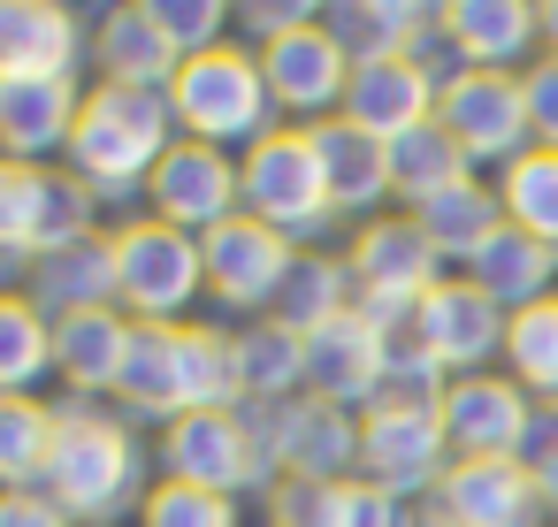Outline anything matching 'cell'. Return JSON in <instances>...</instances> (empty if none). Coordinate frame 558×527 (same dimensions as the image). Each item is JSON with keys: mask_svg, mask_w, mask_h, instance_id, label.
<instances>
[{"mask_svg": "<svg viewBox=\"0 0 558 527\" xmlns=\"http://www.w3.org/2000/svg\"><path fill=\"white\" fill-rule=\"evenodd\" d=\"M520 466H527V474H550V466H558V405H535V428H527Z\"/></svg>", "mask_w": 558, "mask_h": 527, "instance_id": "f6af8a7d", "label": "cell"}, {"mask_svg": "<svg viewBox=\"0 0 558 527\" xmlns=\"http://www.w3.org/2000/svg\"><path fill=\"white\" fill-rule=\"evenodd\" d=\"M146 215L184 230V237H207L222 230L230 215H245V184H238V154L222 146H199V138H177L169 161L154 169L146 184Z\"/></svg>", "mask_w": 558, "mask_h": 527, "instance_id": "30bf717a", "label": "cell"}, {"mask_svg": "<svg viewBox=\"0 0 558 527\" xmlns=\"http://www.w3.org/2000/svg\"><path fill=\"white\" fill-rule=\"evenodd\" d=\"M169 108H177L184 138L222 146V154H253L276 131V100H268L260 54L245 39H222L215 54H192L177 70V85H169Z\"/></svg>", "mask_w": 558, "mask_h": 527, "instance_id": "277c9868", "label": "cell"}, {"mask_svg": "<svg viewBox=\"0 0 558 527\" xmlns=\"http://www.w3.org/2000/svg\"><path fill=\"white\" fill-rule=\"evenodd\" d=\"M283 474L291 481H360V413L291 397L283 405Z\"/></svg>", "mask_w": 558, "mask_h": 527, "instance_id": "484cf974", "label": "cell"}, {"mask_svg": "<svg viewBox=\"0 0 558 527\" xmlns=\"http://www.w3.org/2000/svg\"><path fill=\"white\" fill-rule=\"evenodd\" d=\"M444 24V9L428 0H344V9H322V32L344 47V62H390V54H413L428 32Z\"/></svg>", "mask_w": 558, "mask_h": 527, "instance_id": "4316f807", "label": "cell"}, {"mask_svg": "<svg viewBox=\"0 0 558 527\" xmlns=\"http://www.w3.org/2000/svg\"><path fill=\"white\" fill-rule=\"evenodd\" d=\"M444 390H451V375H444L413 336H398V344H390V367H383V397H375V405H421V413H436V405H444Z\"/></svg>", "mask_w": 558, "mask_h": 527, "instance_id": "f35d334b", "label": "cell"}, {"mask_svg": "<svg viewBox=\"0 0 558 527\" xmlns=\"http://www.w3.org/2000/svg\"><path fill=\"white\" fill-rule=\"evenodd\" d=\"M306 138H314V154H322V176H329V207H337V222H375L383 199H390V146H383L375 131L344 123V115L314 123Z\"/></svg>", "mask_w": 558, "mask_h": 527, "instance_id": "cb8c5ba5", "label": "cell"}, {"mask_svg": "<svg viewBox=\"0 0 558 527\" xmlns=\"http://www.w3.org/2000/svg\"><path fill=\"white\" fill-rule=\"evenodd\" d=\"M93 32L62 0H0V77H77Z\"/></svg>", "mask_w": 558, "mask_h": 527, "instance_id": "d6986e66", "label": "cell"}, {"mask_svg": "<svg viewBox=\"0 0 558 527\" xmlns=\"http://www.w3.org/2000/svg\"><path fill=\"white\" fill-rule=\"evenodd\" d=\"M520 93H527V131H535V146L558 154V54L527 62V70H520Z\"/></svg>", "mask_w": 558, "mask_h": 527, "instance_id": "b9f144b4", "label": "cell"}, {"mask_svg": "<svg viewBox=\"0 0 558 527\" xmlns=\"http://www.w3.org/2000/svg\"><path fill=\"white\" fill-rule=\"evenodd\" d=\"M238 397H260V405L306 397V336H291L283 321H245L238 329Z\"/></svg>", "mask_w": 558, "mask_h": 527, "instance_id": "1f68e13d", "label": "cell"}, {"mask_svg": "<svg viewBox=\"0 0 558 527\" xmlns=\"http://www.w3.org/2000/svg\"><path fill=\"white\" fill-rule=\"evenodd\" d=\"M444 436H451V458H520L527 451V428H535V397L489 367V375H459L436 405Z\"/></svg>", "mask_w": 558, "mask_h": 527, "instance_id": "5bb4252c", "label": "cell"}, {"mask_svg": "<svg viewBox=\"0 0 558 527\" xmlns=\"http://www.w3.org/2000/svg\"><path fill=\"white\" fill-rule=\"evenodd\" d=\"M497 199H505V222L543 237L558 253V154L550 146H527L505 176H497Z\"/></svg>", "mask_w": 558, "mask_h": 527, "instance_id": "836d02e7", "label": "cell"}, {"mask_svg": "<svg viewBox=\"0 0 558 527\" xmlns=\"http://www.w3.org/2000/svg\"><path fill=\"white\" fill-rule=\"evenodd\" d=\"M146 443L123 420V405L100 397H54V451L39 474V497L70 512V527H116L146 504Z\"/></svg>", "mask_w": 558, "mask_h": 527, "instance_id": "6da1fadb", "label": "cell"}, {"mask_svg": "<svg viewBox=\"0 0 558 527\" xmlns=\"http://www.w3.org/2000/svg\"><path fill=\"white\" fill-rule=\"evenodd\" d=\"M24 298L47 314V321H77V314H108L116 306V237H77V245H54L24 268Z\"/></svg>", "mask_w": 558, "mask_h": 527, "instance_id": "44dd1931", "label": "cell"}, {"mask_svg": "<svg viewBox=\"0 0 558 527\" xmlns=\"http://www.w3.org/2000/svg\"><path fill=\"white\" fill-rule=\"evenodd\" d=\"M451 474V436L421 405H375L360 413V481L390 489L398 504H428Z\"/></svg>", "mask_w": 558, "mask_h": 527, "instance_id": "52a82bcc", "label": "cell"}, {"mask_svg": "<svg viewBox=\"0 0 558 527\" xmlns=\"http://www.w3.org/2000/svg\"><path fill=\"white\" fill-rule=\"evenodd\" d=\"M474 176V161L459 154V138L428 115L421 131H405V138H390V199H398V215H413V207H428V199H444L451 184H466Z\"/></svg>", "mask_w": 558, "mask_h": 527, "instance_id": "4dcf8cb0", "label": "cell"}, {"mask_svg": "<svg viewBox=\"0 0 558 527\" xmlns=\"http://www.w3.org/2000/svg\"><path fill=\"white\" fill-rule=\"evenodd\" d=\"M161 474L169 481H192V489H215V497H268V474H260V451H253V436H245V420H238V405H222V413H192V420H177V428H161Z\"/></svg>", "mask_w": 558, "mask_h": 527, "instance_id": "7c38bea8", "label": "cell"}, {"mask_svg": "<svg viewBox=\"0 0 558 527\" xmlns=\"http://www.w3.org/2000/svg\"><path fill=\"white\" fill-rule=\"evenodd\" d=\"M131 336H138V321H131L123 306H108V314H77V321H54V375H62V390H70V397H100V405H116L123 367H131Z\"/></svg>", "mask_w": 558, "mask_h": 527, "instance_id": "d4e9b609", "label": "cell"}, {"mask_svg": "<svg viewBox=\"0 0 558 527\" xmlns=\"http://www.w3.org/2000/svg\"><path fill=\"white\" fill-rule=\"evenodd\" d=\"M444 39L466 70L520 77L527 62H543V9H527V0H444Z\"/></svg>", "mask_w": 558, "mask_h": 527, "instance_id": "ffe728a7", "label": "cell"}, {"mask_svg": "<svg viewBox=\"0 0 558 527\" xmlns=\"http://www.w3.org/2000/svg\"><path fill=\"white\" fill-rule=\"evenodd\" d=\"M54 451V405L47 397H0V497L39 489Z\"/></svg>", "mask_w": 558, "mask_h": 527, "instance_id": "e575fe53", "label": "cell"}, {"mask_svg": "<svg viewBox=\"0 0 558 527\" xmlns=\"http://www.w3.org/2000/svg\"><path fill=\"white\" fill-rule=\"evenodd\" d=\"M47 375H54V321L24 291H0V397H39Z\"/></svg>", "mask_w": 558, "mask_h": 527, "instance_id": "d6a6232c", "label": "cell"}, {"mask_svg": "<svg viewBox=\"0 0 558 527\" xmlns=\"http://www.w3.org/2000/svg\"><path fill=\"white\" fill-rule=\"evenodd\" d=\"M451 527H550L543 481L520 458H451L444 489L428 497Z\"/></svg>", "mask_w": 558, "mask_h": 527, "instance_id": "2e32d148", "label": "cell"}, {"mask_svg": "<svg viewBox=\"0 0 558 527\" xmlns=\"http://www.w3.org/2000/svg\"><path fill=\"white\" fill-rule=\"evenodd\" d=\"M466 283H474L482 298H497L505 314H527V306L558 298V253H550L543 237H527V230L505 222V230L466 260Z\"/></svg>", "mask_w": 558, "mask_h": 527, "instance_id": "83f0119b", "label": "cell"}, {"mask_svg": "<svg viewBox=\"0 0 558 527\" xmlns=\"http://www.w3.org/2000/svg\"><path fill=\"white\" fill-rule=\"evenodd\" d=\"M199 260H207V306L245 314V321H268V314H276V291H283V275H291V260H299V245L276 237V230L253 222V215H230L222 230L199 237Z\"/></svg>", "mask_w": 558, "mask_h": 527, "instance_id": "9c48e42d", "label": "cell"}, {"mask_svg": "<svg viewBox=\"0 0 558 527\" xmlns=\"http://www.w3.org/2000/svg\"><path fill=\"white\" fill-rule=\"evenodd\" d=\"M383 367H390V344L360 321V306L344 321H329L322 336H306V397H322L337 413H375Z\"/></svg>", "mask_w": 558, "mask_h": 527, "instance_id": "ac0fdd59", "label": "cell"}, {"mask_svg": "<svg viewBox=\"0 0 558 527\" xmlns=\"http://www.w3.org/2000/svg\"><path fill=\"white\" fill-rule=\"evenodd\" d=\"M238 184H245V215L268 222L276 237H291L299 253H322V237H337L329 176L299 123H276L253 154H238Z\"/></svg>", "mask_w": 558, "mask_h": 527, "instance_id": "5b68a950", "label": "cell"}, {"mask_svg": "<svg viewBox=\"0 0 558 527\" xmlns=\"http://www.w3.org/2000/svg\"><path fill=\"white\" fill-rule=\"evenodd\" d=\"M413 527H451V519H444L436 504H413Z\"/></svg>", "mask_w": 558, "mask_h": 527, "instance_id": "c3c4849f", "label": "cell"}, {"mask_svg": "<svg viewBox=\"0 0 558 527\" xmlns=\"http://www.w3.org/2000/svg\"><path fill=\"white\" fill-rule=\"evenodd\" d=\"M360 306V283H352V260L344 253H299L291 260V275H283V291H276V314L268 321H283L291 336H322L329 321H344Z\"/></svg>", "mask_w": 558, "mask_h": 527, "instance_id": "f546056e", "label": "cell"}, {"mask_svg": "<svg viewBox=\"0 0 558 527\" xmlns=\"http://www.w3.org/2000/svg\"><path fill=\"white\" fill-rule=\"evenodd\" d=\"M0 527H70V512L54 497H39V489H9L0 497Z\"/></svg>", "mask_w": 558, "mask_h": 527, "instance_id": "ee69618b", "label": "cell"}, {"mask_svg": "<svg viewBox=\"0 0 558 527\" xmlns=\"http://www.w3.org/2000/svg\"><path fill=\"white\" fill-rule=\"evenodd\" d=\"M505 375L535 405H558V298L512 314V329H505Z\"/></svg>", "mask_w": 558, "mask_h": 527, "instance_id": "d590c367", "label": "cell"}, {"mask_svg": "<svg viewBox=\"0 0 558 527\" xmlns=\"http://www.w3.org/2000/svg\"><path fill=\"white\" fill-rule=\"evenodd\" d=\"M93 70L100 85H131V93H169L184 54L169 47V32L154 24V0H123L93 24Z\"/></svg>", "mask_w": 558, "mask_h": 527, "instance_id": "7402d4cb", "label": "cell"}, {"mask_svg": "<svg viewBox=\"0 0 558 527\" xmlns=\"http://www.w3.org/2000/svg\"><path fill=\"white\" fill-rule=\"evenodd\" d=\"M413 222H421V237L444 253V268L451 275H466V260L505 230V199H497V176H466V184H451L444 199H428V207H413Z\"/></svg>", "mask_w": 558, "mask_h": 527, "instance_id": "f1b7e54d", "label": "cell"}, {"mask_svg": "<svg viewBox=\"0 0 558 527\" xmlns=\"http://www.w3.org/2000/svg\"><path fill=\"white\" fill-rule=\"evenodd\" d=\"M77 115H85L77 77H0V161L54 169V154H70Z\"/></svg>", "mask_w": 558, "mask_h": 527, "instance_id": "e0dca14e", "label": "cell"}, {"mask_svg": "<svg viewBox=\"0 0 558 527\" xmlns=\"http://www.w3.org/2000/svg\"><path fill=\"white\" fill-rule=\"evenodd\" d=\"M138 527H245V504L161 474V481L146 489V504H138Z\"/></svg>", "mask_w": 558, "mask_h": 527, "instance_id": "74e56055", "label": "cell"}, {"mask_svg": "<svg viewBox=\"0 0 558 527\" xmlns=\"http://www.w3.org/2000/svg\"><path fill=\"white\" fill-rule=\"evenodd\" d=\"M337 504H344V481H291V474L260 497L268 527H337Z\"/></svg>", "mask_w": 558, "mask_h": 527, "instance_id": "60d3db41", "label": "cell"}, {"mask_svg": "<svg viewBox=\"0 0 558 527\" xmlns=\"http://www.w3.org/2000/svg\"><path fill=\"white\" fill-rule=\"evenodd\" d=\"M154 24L169 32V47L192 62V54H215L222 39H230V9H222V0H154Z\"/></svg>", "mask_w": 558, "mask_h": 527, "instance_id": "ab89813d", "label": "cell"}, {"mask_svg": "<svg viewBox=\"0 0 558 527\" xmlns=\"http://www.w3.org/2000/svg\"><path fill=\"white\" fill-rule=\"evenodd\" d=\"M337 527H413V504H398V497L375 489V481H344Z\"/></svg>", "mask_w": 558, "mask_h": 527, "instance_id": "7bdbcfd3", "label": "cell"}, {"mask_svg": "<svg viewBox=\"0 0 558 527\" xmlns=\"http://www.w3.org/2000/svg\"><path fill=\"white\" fill-rule=\"evenodd\" d=\"M535 481H543V512H550V527H558V466H550V474H535Z\"/></svg>", "mask_w": 558, "mask_h": 527, "instance_id": "7dc6e473", "label": "cell"}, {"mask_svg": "<svg viewBox=\"0 0 558 527\" xmlns=\"http://www.w3.org/2000/svg\"><path fill=\"white\" fill-rule=\"evenodd\" d=\"M260 77H268L276 123H299V131H314V123L344 115L352 62H344V47H337L322 24H306V32H291V39H276V47H260Z\"/></svg>", "mask_w": 558, "mask_h": 527, "instance_id": "4fadbf2b", "label": "cell"}, {"mask_svg": "<svg viewBox=\"0 0 558 527\" xmlns=\"http://www.w3.org/2000/svg\"><path fill=\"white\" fill-rule=\"evenodd\" d=\"M39 215H47V169L0 161V260L16 268L39 260Z\"/></svg>", "mask_w": 558, "mask_h": 527, "instance_id": "8d00e7d4", "label": "cell"}, {"mask_svg": "<svg viewBox=\"0 0 558 527\" xmlns=\"http://www.w3.org/2000/svg\"><path fill=\"white\" fill-rule=\"evenodd\" d=\"M116 405H123L131 428H138V420L177 428V420H192V413L238 405V336H230V329H207V321L138 329Z\"/></svg>", "mask_w": 558, "mask_h": 527, "instance_id": "7a4b0ae2", "label": "cell"}, {"mask_svg": "<svg viewBox=\"0 0 558 527\" xmlns=\"http://www.w3.org/2000/svg\"><path fill=\"white\" fill-rule=\"evenodd\" d=\"M116 237V306L138 321V329H169V321H192V306L207 298V260H199V237L154 222V215H131L108 230Z\"/></svg>", "mask_w": 558, "mask_h": 527, "instance_id": "8992f818", "label": "cell"}, {"mask_svg": "<svg viewBox=\"0 0 558 527\" xmlns=\"http://www.w3.org/2000/svg\"><path fill=\"white\" fill-rule=\"evenodd\" d=\"M505 329H512V314L497 306V298H482L466 275H444L428 298H421V314H413V344L459 382V375H489V359H505Z\"/></svg>", "mask_w": 558, "mask_h": 527, "instance_id": "8fae6325", "label": "cell"}, {"mask_svg": "<svg viewBox=\"0 0 558 527\" xmlns=\"http://www.w3.org/2000/svg\"><path fill=\"white\" fill-rule=\"evenodd\" d=\"M177 138H184V131H177L169 93L93 85V93H85V115H77V131H70L62 169H70L100 207H131V199L154 184V169L169 161Z\"/></svg>", "mask_w": 558, "mask_h": 527, "instance_id": "3957f363", "label": "cell"}, {"mask_svg": "<svg viewBox=\"0 0 558 527\" xmlns=\"http://www.w3.org/2000/svg\"><path fill=\"white\" fill-rule=\"evenodd\" d=\"M436 93H444V85H436L413 54L360 62L352 85H344V123H360V131H375V138L390 146V138H405V131H421V123L436 115Z\"/></svg>", "mask_w": 558, "mask_h": 527, "instance_id": "603a6c76", "label": "cell"}, {"mask_svg": "<svg viewBox=\"0 0 558 527\" xmlns=\"http://www.w3.org/2000/svg\"><path fill=\"white\" fill-rule=\"evenodd\" d=\"M543 54H558V0H543Z\"/></svg>", "mask_w": 558, "mask_h": 527, "instance_id": "bcb514c9", "label": "cell"}, {"mask_svg": "<svg viewBox=\"0 0 558 527\" xmlns=\"http://www.w3.org/2000/svg\"><path fill=\"white\" fill-rule=\"evenodd\" d=\"M352 283H360V298H398V306H421L451 268H444V253L421 237V222L413 215H375V222H360L352 230Z\"/></svg>", "mask_w": 558, "mask_h": 527, "instance_id": "9a60e30c", "label": "cell"}, {"mask_svg": "<svg viewBox=\"0 0 558 527\" xmlns=\"http://www.w3.org/2000/svg\"><path fill=\"white\" fill-rule=\"evenodd\" d=\"M436 123L459 138V154H466L474 169H497V176L535 146V131H527V93H520V77H505V70H459V77L436 93Z\"/></svg>", "mask_w": 558, "mask_h": 527, "instance_id": "ba28073f", "label": "cell"}]
</instances>
